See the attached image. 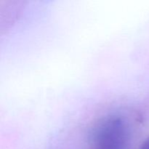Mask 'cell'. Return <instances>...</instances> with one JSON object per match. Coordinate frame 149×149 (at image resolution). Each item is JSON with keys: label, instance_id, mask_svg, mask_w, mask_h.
<instances>
[{"label": "cell", "instance_id": "6da1fadb", "mask_svg": "<svg viewBox=\"0 0 149 149\" xmlns=\"http://www.w3.org/2000/svg\"><path fill=\"white\" fill-rule=\"evenodd\" d=\"M92 137L93 149H127L129 128L122 118L111 116L97 125Z\"/></svg>", "mask_w": 149, "mask_h": 149}, {"label": "cell", "instance_id": "7a4b0ae2", "mask_svg": "<svg viewBox=\"0 0 149 149\" xmlns=\"http://www.w3.org/2000/svg\"><path fill=\"white\" fill-rule=\"evenodd\" d=\"M141 149H149V137L143 143Z\"/></svg>", "mask_w": 149, "mask_h": 149}]
</instances>
